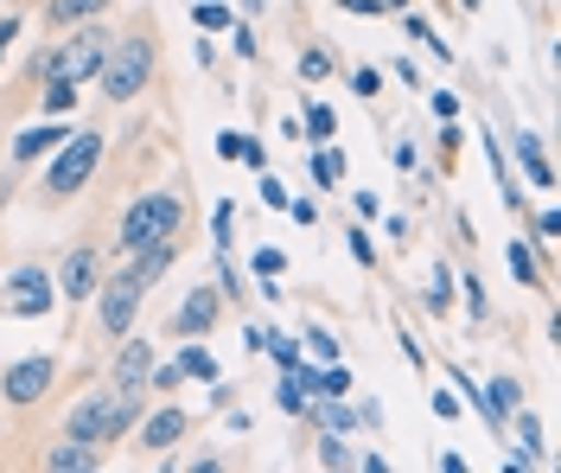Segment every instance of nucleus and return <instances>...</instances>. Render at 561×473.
Returning a JSON list of instances; mask_svg holds the SVG:
<instances>
[{
	"label": "nucleus",
	"instance_id": "412c9836",
	"mask_svg": "<svg viewBox=\"0 0 561 473\" xmlns=\"http://www.w3.org/2000/svg\"><path fill=\"white\" fill-rule=\"evenodd\" d=\"M313 391H325V397H345V391H351V378H345V371H319V378H313Z\"/></svg>",
	"mask_w": 561,
	"mask_h": 473
},
{
	"label": "nucleus",
	"instance_id": "f8f14e48",
	"mask_svg": "<svg viewBox=\"0 0 561 473\" xmlns=\"http://www.w3.org/2000/svg\"><path fill=\"white\" fill-rule=\"evenodd\" d=\"M140 262H135V282L140 289H153V282H160V275H167V269H173V237H160V244H147V250H135Z\"/></svg>",
	"mask_w": 561,
	"mask_h": 473
},
{
	"label": "nucleus",
	"instance_id": "1a4fd4ad",
	"mask_svg": "<svg viewBox=\"0 0 561 473\" xmlns=\"http://www.w3.org/2000/svg\"><path fill=\"white\" fill-rule=\"evenodd\" d=\"M103 294V333H128L135 327V314H140V282L135 275H115L108 289H96Z\"/></svg>",
	"mask_w": 561,
	"mask_h": 473
},
{
	"label": "nucleus",
	"instance_id": "6e6552de",
	"mask_svg": "<svg viewBox=\"0 0 561 473\" xmlns=\"http://www.w3.org/2000/svg\"><path fill=\"white\" fill-rule=\"evenodd\" d=\"M96 282H103V256L90 250V244H77V250L58 262V294H65V301H83V294H96Z\"/></svg>",
	"mask_w": 561,
	"mask_h": 473
},
{
	"label": "nucleus",
	"instance_id": "cd10ccee",
	"mask_svg": "<svg viewBox=\"0 0 561 473\" xmlns=\"http://www.w3.org/2000/svg\"><path fill=\"white\" fill-rule=\"evenodd\" d=\"M351 13H377V7H383V0H345Z\"/></svg>",
	"mask_w": 561,
	"mask_h": 473
},
{
	"label": "nucleus",
	"instance_id": "f3484780",
	"mask_svg": "<svg viewBox=\"0 0 561 473\" xmlns=\"http://www.w3.org/2000/svg\"><path fill=\"white\" fill-rule=\"evenodd\" d=\"M179 371H185V378H217V359L198 352V346H185V352H179Z\"/></svg>",
	"mask_w": 561,
	"mask_h": 473
},
{
	"label": "nucleus",
	"instance_id": "20e7f679",
	"mask_svg": "<svg viewBox=\"0 0 561 473\" xmlns=\"http://www.w3.org/2000/svg\"><path fill=\"white\" fill-rule=\"evenodd\" d=\"M108 52V33L103 26H83V33H70L51 58H45V83H83V77H96Z\"/></svg>",
	"mask_w": 561,
	"mask_h": 473
},
{
	"label": "nucleus",
	"instance_id": "dca6fc26",
	"mask_svg": "<svg viewBox=\"0 0 561 473\" xmlns=\"http://www.w3.org/2000/svg\"><path fill=\"white\" fill-rule=\"evenodd\" d=\"M108 0H51V7H45V20H51V26H70V20H90V13H103Z\"/></svg>",
	"mask_w": 561,
	"mask_h": 473
},
{
	"label": "nucleus",
	"instance_id": "aec40b11",
	"mask_svg": "<svg viewBox=\"0 0 561 473\" xmlns=\"http://www.w3.org/2000/svg\"><path fill=\"white\" fill-rule=\"evenodd\" d=\"M325 71H332V58H325V52H300V77H307V83H319Z\"/></svg>",
	"mask_w": 561,
	"mask_h": 473
},
{
	"label": "nucleus",
	"instance_id": "9d476101",
	"mask_svg": "<svg viewBox=\"0 0 561 473\" xmlns=\"http://www.w3.org/2000/svg\"><path fill=\"white\" fill-rule=\"evenodd\" d=\"M147 371H153V346L128 339V346H122V359H115V391H140V384H147Z\"/></svg>",
	"mask_w": 561,
	"mask_h": 473
},
{
	"label": "nucleus",
	"instance_id": "f257e3e1",
	"mask_svg": "<svg viewBox=\"0 0 561 473\" xmlns=\"http://www.w3.org/2000/svg\"><path fill=\"white\" fill-rule=\"evenodd\" d=\"M147 71H153V45H147L140 33L115 38V45L103 52V65H96L108 103H128V97H140V90H147Z\"/></svg>",
	"mask_w": 561,
	"mask_h": 473
},
{
	"label": "nucleus",
	"instance_id": "a878e982",
	"mask_svg": "<svg viewBox=\"0 0 561 473\" xmlns=\"http://www.w3.org/2000/svg\"><path fill=\"white\" fill-rule=\"evenodd\" d=\"M313 180H319V185L339 180V154H319V160H313Z\"/></svg>",
	"mask_w": 561,
	"mask_h": 473
},
{
	"label": "nucleus",
	"instance_id": "ddd939ff",
	"mask_svg": "<svg viewBox=\"0 0 561 473\" xmlns=\"http://www.w3.org/2000/svg\"><path fill=\"white\" fill-rule=\"evenodd\" d=\"M179 436H185V416H179V409H160V416H147V429H140V441H147V448H173Z\"/></svg>",
	"mask_w": 561,
	"mask_h": 473
},
{
	"label": "nucleus",
	"instance_id": "5701e85b",
	"mask_svg": "<svg viewBox=\"0 0 561 473\" xmlns=\"http://www.w3.org/2000/svg\"><path fill=\"white\" fill-rule=\"evenodd\" d=\"M511 275H517V282H536V262H529L524 244H511Z\"/></svg>",
	"mask_w": 561,
	"mask_h": 473
},
{
	"label": "nucleus",
	"instance_id": "0eeeda50",
	"mask_svg": "<svg viewBox=\"0 0 561 473\" xmlns=\"http://www.w3.org/2000/svg\"><path fill=\"white\" fill-rule=\"evenodd\" d=\"M51 378H58V359H26V364H13V371L0 378V397L7 403H38L45 391H51Z\"/></svg>",
	"mask_w": 561,
	"mask_h": 473
},
{
	"label": "nucleus",
	"instance_id": "bb28decb",
	"mask_svg": "<svg viewBox=\"0 0 561 473\" xmlns=\"http://www.w3.org/2000/svg\"><path fill=\"white\" fill-rule=\"evenodd\" d=\"M524 167H529V180H536V185H549V167H542V154H536L529 142H524Z\"/></svg>",
	"mask_w": 561,
	"mask_h": 473
},
{
	"label": "nucleus",
	"instance_id": "423d86ee",
	"mask_svg": "<svg viewBox=\"0 0 561 473\" xmlns=\"http://www.w3.org/2000/svg\"><path fill=\"white\" fill-rule=\"evenodd\" d=\"M7 314H20V320H38V314H51V275L26 262V269H13L7 275Z\"/></svg>",
	"mask_w": 561,
	"mask_h": 473
},
{
	"label": "nucleus",
	"instance_id": "6ab92c4d",
	"mask_svg": "<svg viewBox=\"0 0 561 473\" xmlns=\"http://www.w3.org/2000/svg\"><path fill=\"white\" fill-rule=\"evenodd\" d=\"M192 20H198V26H230V13H224V7H217V0H198V7H192Z\"/></svg>",
	"mask_w": 561,
	"mask_h": 473
},
{
	"label": "nucleus",
	"instance_id": "a211bd4d",
	"mask_svg": "<svg viewBox=\"0 0 561 473\" xmlns=\"http://www.w3.org/2000/svg\"><path fill=\"white\" fill-rule=\"evenodd\" d=\"M332 128H339V115H332V110H319V103H307V135H319V142H325Z\"/></svg>",
	"mask_w": 561,
	"mask_h": 473
},
{
	"label": "nucleus",
	"instance_id": "393cba45",
	"mask_svg": "<svg viewBox=\"0 0 561 473\" xmlns=\"http://www.w3.org/2000/svg\"><path fill=\"white\" fill-rule=\"evenodd\" d=\"M319 454H325V468H351V454H345V441H339V436L319 441Z\"/></svg>",
	"mask_w": 561,
	"mask_h": 473
},
{
	"label": "nucleus",
	"instance_id": "7ed1b4c3",
	"mask_svg": "<svg viewBox=\"0 0 561 473\" xmlns=\"http://www.w3.org/2000/svg\"><path fill=\"white\" fill-rule=\"evenodd\" d=\"M179 218H185V205H179L173 192H147V199H135L128 218H122V250H147V244L173 237Z\"/></svg>",
	"mask_w": 561,
	"mask_h": 473
},
{
	"label": "nucleus",
	"instance_id": "9b49d317",
	"mask_svg": "<svg viewBox=\"0 0 561 473\" xmlns=\"http://www.w3.org/2000/svg\"><path fill=\"white\" fill-rule=\"evenodd\" d=\"M173 327L185 333V339H192V333H210V327H217V294H210V289H192V294H185V307H179Z\"/></svg>",
	"mask_w": 561,
	"mask_h": 473
},
{
	"label": "nucleus",
	"instance_id": "c85d7f7f",
	"mask_svg": "<svg viewBox=\"0 0 561 473\" xmlns=\"http://www.w3.org/2000/svg\"><path fill=\"white\" fill-rule=\"evenodd\" d=\"M389 7H402V0H389Z\"/></svg>",
	"mask_w": 561,
	"mask_h": 473
},
{
	"label": "nucleus",
	"instance_id": "4be33fe9",
	"mask_svg": "<svg viewBox=\"0 0 561 473\" xmlns=\"http://www.w3.org/2000/svg\"><path fill=\"white\" fill-rule=\"evenodd\" d=\"M70 103H77V83H51V90H45V110H51V115L70 110Z\"/></svg>",
	"mask_w": 561,
	"mask_h": 473
},
{
	"label": "nucleus",
	"instance_id": "2eb2a0df",
	"mask_svg": "<svg viewBox=\"0 0 561 473\" xmlns=\"http://www.w3.org/2000/svg\"><path fill=\"white\" fill-rule=\"evenodd\" d=\"M51 147H65V128H26L20 142H13V160H38V154H51Z\"/></svg>",
	"mask_w": 561,
	"mask_h": 473
},
{
	"label": "nucleus",
	"instance_id": "39448f33",
	"mask_svg": "<svg viewBox=\"0 0 561 473\" xmlns=\"http://www.w3.org/2000/svg\"><path fill=\"white\" fill-rule=\"evenodd\" d=\"M96 154H103V142H96V135H65V147L51 154V173H45V192H58V199H70V192H83V180L96 173Z\"/></svg>",
	"mask_w": 561,
	"mask_h": 473
},
{
	"label": "nucleus",
	"instance_id": "4468645a",
	"mask_svg": "<svg viewBox=\"0 0 561 473\" xmlns=\"http://www.w3.org/2000/svg\"><path fill=\"white\" fill-rule=\"evenodd\" d=\"M45 468H51V473H90V468H96V454H90V441H65V448H51V454H45Z\"/></svg>",
	"mask_w": 561,
	"mask_h": 473
},
{
	"label": "nucleus",
	"instance_id": "b1692460",
	"mask_svg": "<svg viewBox=\"0 0 561 473\" xmlns=\"http://www.w3.org/2000/svg\"><path fill=\"white\" fill-rule=\"evenodd\" d=\"M447 301H454V275L434 269V294H427V307H447Z\"/></svg>",
	"mask_w": 561,
	"mask_h": 473
},
{
	"label": "nucleus",
	"instance_id": "f03ea898",
	"mask_svg": "<svg viewBox=\"0 0 561 473\" xmlns=\"http://www.w3.org/2000/svg\"><path fill=\"white\" fill-rule=\"evenodd\" d=\"M135 416H140V391L90 397V403H77V416H70V441H115L135 429Z\"/></svg>",
	"mask_w": 561,
	"mask_h": 473
}]
</instances>
